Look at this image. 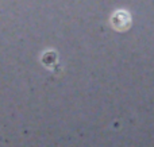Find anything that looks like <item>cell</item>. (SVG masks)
Segmentation results:
<instances>
[{
    "label": "cell",
    "mask_w": 154,
    "mask_h": 147,
    "mask_svg": "<svg viewBox=\"0 0 154 147\" xmlns=\"http://www.w3.org/2000/svg\"><path fill=\"white\" fill-rule=\"evenodd\" d=\"M49 56H51V51H48V53H45V54H43V57H42V62H43L45 65H48V57H49ZM50 61L54 62V64L57 62V57H56V54H54V53H53V57L50 58ZM48 68H50V64L48 65Z\"/></svg>",
    "instance_id": "cell-2"
},
{
    "label": "cell",
    "mask_w": 154,
    "mask_h": 147,
    "mask_svg": "<svg viewBox=\"0 0 154 147\" xmlns=\"http://www.w3.org/2000/svg\"><path fill=\"white\" fill-rule=\"evenodd\" d=\"M112 27L118 31H125L131 26V16L127 11H116L111 18Z\"/></svg>",
    "instance_id": "cell-1"
}]
</instances>
